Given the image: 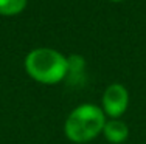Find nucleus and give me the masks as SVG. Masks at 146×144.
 <instances>
[{"label":"nucleus","mask_w":146,"mask_h":144,"mask_svg":"<svg viewBox=\"0 0 146 144\" xmlns=\"http://www.w3.org/2000/svg\"><path fill=\"white\" fill-rule=\"evenodd\" d=\"M110 2H124V0H110Z\"/></svg>","instance_id":"7"},{"label":"nucleus","mask_w":146,"mask_h":144,"mask_svg":"<svg viewBox=\"0 0 146 144\" xmlns=\"http://www.w3.org/2000/svg\"><path fill=\"white\" fill-rule=\"evenodd\" d=\"M129 133V126L123 121V118H107L101 135L110 144H123L127 141Z\"/></svg>","instance_id":"4"},{"label":"nucleus","mask_w":146,"mask_h":144,"mask_svg":"<svg viewBox=\"0 0 146 144\" xmlns=\"http://www.w3.org/2000/svg\"><path fill=\"white\" fill-rule=\"evenodd\" d=\"M106 119L98 104L82 102L67 115L64 121V135L73 144L92 143L103 133Z\"/></svg>","instance_id":"1"},{"label":"nucleus","mask_w":146,"mask_h":144,"mask_svg":"<svg viewBox=\"0 0 146 144\" xmlns=\"http://www.w3.org/2000/svg\"><path fill=\"white\" fill-rule=\"evenodd\" d=\"M131 102L129 90L120 82L107 85L101 96V110L104 112L106 118H123Z\"/></svg>","instance_id":"3"},{"label":"nucleus","mask_w":146,"mask_h":144,"mask_svg":"<svg viewBox=\"0 0 146 144\" xmlns=\"http://www.w3.org/2000/svg\"><path fill=\"white\" fill-rule=\"evenodd\" d=\"M27 74L42 85H56L67 79V56L54 48L39 47L31 50L23 60Z\"/></svg>","instance_id":"2"},{"label":"nucleus","mask_w":146,"mask_h":144,"mask_svg":"<svg viewBox=\"0 0 146 144\" xmlns=\"http://www.w3.org/2000/svg\"><path fill=\"white\" fill-rule=\"evenodd\" d=\"M67 65H68L67 79L73 78L76 81L82 76V73L86 70V59L81 54H72V56H67Z\"/></svg>","instance_id":"5"},{"label":"nucleus","mask_w":146,"mask_h":144,"mask_svg":"<svg viewBox=\"0 0 146 144\" xmlns=\"http://www.w3.org/2000/svg\"><path fill=\"white\" fill-rule=\"evenodd\" d=\"M25 6L27 0H0V16H17Z\"/></svg>","instance_id":"6"}]
</instances>
